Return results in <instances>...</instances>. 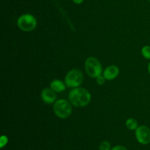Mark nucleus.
I'll use <instances>...</instances> for the list:
<instances>
[{"label": "nucleus", "instance_id": "obj_1", "mask_svg": "<svg viewBox=\"0 0 150 150\" xmlns=\"http://www.w3.org/2000/svg\"><path fill=\"white\" fill-rule=\"evenodd\" d=\"M68 98L70 103L79 108L86 106L91 101V95L89 91L81 87L72 89L69 93Z\"/></svg>", "mask_w": 150, "mask_h": 150}, {"label": "nucleus", "instance_id": "obj_16", "mask_svg": "<svg viewBox=\"0 0 150 150\" xmlns=\"http://www.w3.org/2000/svg\"><path fill=\"white\" fill-rule=\"evenodd\" d=\"M73 1L75 3V4H81L82 2H83V0H73Z\"/></svg>", "mask_w": 150, "mask_h": 150}, {"label": "nucleus", "instance_id": "obj_11", "mask_svg": "<svg viewBox=\"0 0 150 150\" xmlns=\"http://www.w3.org/2000/svg\"><path fill=\"white\" fill-rule=\"evenodd\" d=\"M142 54L144 58L150 59V45H145L142 48Z\"/></svg>", "mask_w": 150, "mask_h": 150}, {"label": "nucleus", "instance_id": "obj_5", "mask_svg": "<svg viewBox=\"0 0 150 150\" xmlns=\"http://www.w3.org/2000/svg\"><path fill=\"white\" fill-rule=\"evenodd\" d=\"M17 25L21 30L23 32H30L37 26V20L31 14H23L18 18Z\"/></svg>", "mask_w": 150, "mask_h": 150}, {"label": "nucleus", "instance_id": "obj_3", "mask_svg": "<svg viewBox=\"0 0 150 150\" xmlns=\"http://www.w3.org/2000/svg\"><path fill=\"white\" fill-rule=\"evenodd\" d=\"M83 81V76L81 71L78 69H73L67 73L64 79L66 86L70 88L79 87Z\"/></svg>", "mask_w": 150, "mask_h": 150}, {"label": "nucleus", "instance_id": "obj_14", "mask_svg": "<svg viewBox=\"0 0 150 150\" xmlns=\"http://www.w3.org/2000/svg\"><path fill=\"white\" fill-rule=\"evenodd\" d=\"M96 79H97V83H98V84L99 85H103L104 83H105V80H106V79H105V77L102 76H98V77L96 78Z\"/></svg>", "mask_w": 150, "mask_h": 150}, {"label": "nucleus", "instance_id": "obj_7", "mask_svg": "<svg viewBox=\"0 0 150 150\" xmlns=\"http://www.w3.org/2000/svg\"><path fill=\"white\" fill-rule=\"evenodd\" d=\"M41 98L47 104H51L55 102L56 96L55 92L51 88L44 89L41 92Z\"/></svg>", "mask_w": 150, "mask_h": 150}, {"label": "nucleus", "instance_id": "obj_2", "mask_svg": "<svg viewBox=\"0 0 150 150\" xmlns=\"http://www.w3.org/2000/svg\"><path fill=\"white\" fill-rule=\"evenodd\" d=\"M54 111L56 115L59 118H68L72 113V105L70 102L64 99L56 101L54 105Z\"/></svg>", "mask_w": 150, "mask_h": 150}, {"label": "nucleus", "instance_id": "obj_17", "mask_svg": "<svg viewBox=\"0 0 150 150\" xmlns=\"http://www.w3.org/2000/svg\"><path fill=\"white\" fill-rule=\"evenodd\" d=\"M148 71H149V75H150V62H149V65H148Z\"/></svg>", "mask_w": 150, "mask_h": 150}, {"label": "nucleus", "instance_id": "obj_8", "mask_svg": "<svg viewBox=\"0 0 150 150\" xmlns=\"http://www.w3.org/2000/svg\"><path fill=\"white\" fill-rule=\"evenodd\" d=\"M119 73H120V70L119 67L116 65H111L108 66L103 73V76L106 80L111 81L114 80V79L118 76Z\"/></svg>", "mask_w": 150, "mask_h": 150}, {"label": "nucleus", "instance_id": "obj_4", "mask_svg": "<svg viewBox=\"0 0 150 150\" xmlns=\"http://www.w3.org/2000/svg\"><path fill=\"white\" fill-rule=\"evenodd\" d=\"M85 70L90 77L98 78L102 73V65L98 59L91 57L85 62Z\"/></svg>", "mask_w": 150, "mask_h": 150}, {"label": "nucleus", "instance_id": "obj_9", "mask_svg": "<svg viewBox=\"0 0 150 150\" xmlns=\"http://www.w3.org/2000/svg\"><path fill=\"white\" fill-rule=\"evenodd\" d=\"M65 86L66 84H64V82L57 79L53 81L50 84L51 89H52L55 92H61L64 91L65 89Z\"/></svg>", "mask_w": 150, "mask_h": 150}, {"label": "nucleus", "instance_id": "obj_10", "mask_svg": "<svg viewBox=\"0 0 150 150\" xmlns=\"http://www.w3.org/2000/svg\"><path fill=\"white\" fill-rule=\"evenodd\" d=\"M126 127L130 130H136L138 128V122L135 119H128L126 121Z\"/></svg>", "mask_w": 150, "mask_h": 150}, {"label": "nucleus", "instance_id": "obj_13", "mask_svg": "<svg viewBox=\"0 0 150 150\" xmlns=\"http://www.w3.org/2000/svg\"><path fill=\"white\" fill-rule=\"evenodd\" d=\"M8 142V139L6 136H2L0 139V147L3 148Z\"/></svg>", "mask_w": 150, "mask_h": 150}, {"label": "nucleus", "instance_id": "obj_12", "mask_svg": "<svg viewBox=\"0 0 150 150\" xmlns=\"http://www.w3.org/2000/svg\"><path fill=\"white\" fill-rule=\"evenodd\" d=\"M100 150H111V144L109 142L104 141L100 145Z\"/></svg>", "mask_w": 150, "mask_h": 150}, {"label": "nucleus", "instance_id": "obj_6", "mask_svg": "<svg viewBox=\"0 0 150 150\" xmlns=\"http://www.w3.org/2000/svg\"><path fill=\"white\" fill-rule=\"evenodd\" d=\"M136 137L138 142L143 145L150 143V129L146 126H140L136 130Z\"/></svg>", "mask_w": 150, "mask_h": 150}, {"label": "nucleus", "instance_id": "obj_15", "mask_svg": "<svg viewBox=\"0 0 150 150\" xmlns=\"http://www.w3.org/2000/svg\"><path fill=\"white\" fill-rule=\"evenodd\" d=\"M111 150H127V149L123 146H116Z\"/></svg>", "mask_w": 150, "mask_h": 150}]
</instances>
